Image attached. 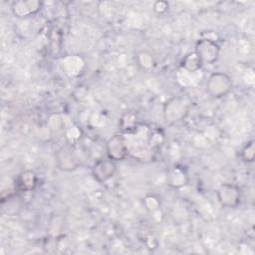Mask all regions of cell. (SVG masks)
Segmentation results:
<instances>
[{
	"label": "cell",
	"instance_id": "6da1fadb",
	"mask_svg": "<svg viewBox=\"0 0 255 255\" xmlns=\"http://www.w3.org/2000/svg\"><path fill=\"white\" fill-rule=\"evenodd\" d=\"M232 86V80L227 74L216 72L208 77L206 91L213 98H221L231 91Z\"/></svg>",
	"mask_w": 255,
	"mask_h": 255
},
{
	"label": "cell",
	"instance_id": "7a4b0ae2",
	"mask_svg": "<svg viewBox=\"0 0 255 255\" xmlns=\"http://www.w3.org/2000/svg\"><path fill=\"white\" fill-rule=\"evenodd\" d=\"M194 52L198 55L202 63L213 64L219 58L220 47L215 41L207 38H202L196 42Z\"/></svg>",
	"mask_w": 255,
	"mask_h": 255
},
{
	"label": "cell",
	"instance_id": "3957f363",
	"mask_svg": "<svg viewBox=\"0 0 255 255\" xmlns=\"http://www.w3.org/2000/svg\"><path fill=\"white\" fill-rule=\"evenodd\" d=\"M219 203L224 207H236L240 203L241 192L239 187L234 184H221L216 191Z\"/></svg>",
	"mask_w": 255,
	"mask_h": 255
},
{
	"label": "cell",
	"instance_id": "277c9868",
	"mask_svg": "<svg viewBox=\"0 0 255 255\" xmlns=\"http://www.w3.org/2000/svg\"><path fill=\"white\" fill-rule=\"evenodd\" d=\"M107 153L112 160H123L128 155L126 138L122 134L113 135L107 142Z\"/></svg>",
	"mask_w": 255,
	"mask_h": 255
},
{
	"label": "cell",
	"instance_id": "5b68a950",
	"mask_svg": "<svg viewBox=\"0 0 255 255\" xmlns=\"http://www.w3.org/2000/svg\"><path fill=\"white\" fill-rule=\"evenodd\" d=\"M117 171V166L112 159H100L93 167V175L95 179L99 182H106L112 178Z\"/></svg>",
	"mask_w": 255,
	"mask_h": 255
},
{
	"label": "cell",
	"instance_id": "8992f818",
	"mask_svg": "<svg viewBox=\"0 0 255 255\" xmlns=\"http://www.w3.org/2000/svg\"><path fill=\"white\" fill-rule=\"evenodd\" d=\"M41 3L38 1H19L12 6L13 13L18 17H26L39 11Z\"/></svg>",
	"mask_w": 255,
	"mask_h": 255
},
{
	"label": "cell",
	"instance_id": "52a82bcc",
	"mask_svg": "<svg viewBox=\"0 0 255 255\" xmlns=\"http://www.w3.org/2000/svg\"><path fill=\"white\" fill-rule=\"evenodd\" d=\"M16 183L21 190L29 191L36 186L37 176L33 171H30V170L24 171L18 176Z\"/></svg>",
	"mask_w": 255,
	"mask_h": 255
},
{
	"label": "cell",
	"instance_id": "ba28073f",
	"mask_svg": "<svg viewBox=\"0 0 255 255\" xmlns=\"http://www.w3.org/2000/svg\"><path fill=\"white\" fill-rule=\"evenodd\" d=\"M202 62L200 60V58L198 57V55L193 51L188 53L182 60L181 62V66L183 69H185L188 72H196L198 71L201 66H202Z\"/></svg>",
	"mask_w": 255,
	"mask_h": 255
},
{
	"label": "cell",
	"instance_id": "9c48e42d",
	"mask_svg": "<svg viewBox=\"0 0 255 255\" xmlns=\"http://www.w3.org/2000/svg\"><path fill=\"white\" fill-rule=\"evenodd\" d=\"M255 148H254V141L251 140L245 144V146L241 150V158L246 162H252L254 160Z\"/></svg>",
	"mask_w": 255,
	"mask_h": 255
},
{
	"label": "cell",
	"instance_id": "30bf717a",
	"mask_svg": "<svg viewBox=\"0 0 255 255\" xmlns=\"http://www.w3.org/2000/svg\"><path fill=\"white\" fill-rule=\"evenodd\" d=\"M169 7V4L166 1H156L153 5V9L157 13H164Z\"/></svg>",
	"mask_w": 255,
	"mask_h": 255
}]
</instances>
